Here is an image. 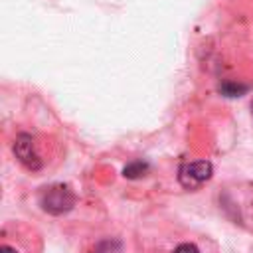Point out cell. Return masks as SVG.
Instances as JSON below:
<instances>
[{
  "mask_svg": "<svg viewBox=\"0 0 253 253\" xmlns=\"http://www.w3.org/2000/svg\"><path fill=\"white\" fill-rule=\"evenodd\" d=\"M170 253H204V251H202V247H200L198 243H194V241H180V243L174 245V249H172Z\"/></svg>",
  "mask_w": 253,
  "mask_h": 253,
  "instance_id": "cell-4",
  "label": "cell"
},
{
  "mask_svg": "<svg viewBox=\"0 0 253 253\" xmlns=\"http://www.w3.org/2000/svg\"><path fill=\"white\" fill-rule=\"evenodd\" d=\"M42 204H43V210H45V211L57 213V211H63V210L71 208L73 196H71V192H69L67 188L55 186V188H51V190L47 192V198H45Z\"/></svg>",
  "mask_w": 253,
  "mask_h": 253,
  "instance_id": "cell-3",
  "label": "cell"
},
{
  "mask_svg": "<svg viewBox=\"0 0 253 253\" xmlns=\"http://www.w3.org/2000/svg\"><path fill=\"white\" fill-rule=\"evenodd\" d=\"M251 113H253V103H251Z\"/></svg>",
  "mask_w": 253,
  "mask_h": 253,
  "instance_id": "cell-5",
  "label": "cell"
},
{
  "mask_svg": "<svg viewBox=\"0 0 253 253\" xmlns=\"http://www.w3.org/2000/svg\"><path fill=\"white\" fill-rule=\"evenodd\" d=\"M43 241L36 227L24 221H10L0 231V253H42Z\"/></svg>",
  "mask_w": 253,
  "mask_h": 253,
  "instance_id": "cell-2",
  "label": "cell"
},
{
  "mask_svg": "<svg viewBox=\"0 0 253 253\" xmlns=\"http://www.w3.org/2000/svg\"><path fill=\"white\" fill-rule=\"evenodd\" d=\"M12 152L30 174H42L59 162L61 144L43 132H20L12 142Z\"/></svg>",
  "mask_w": 253,
  "mask_h": 253,
  "instance_id": "cell-1",
  "label": "cell"
}]
</instances>
